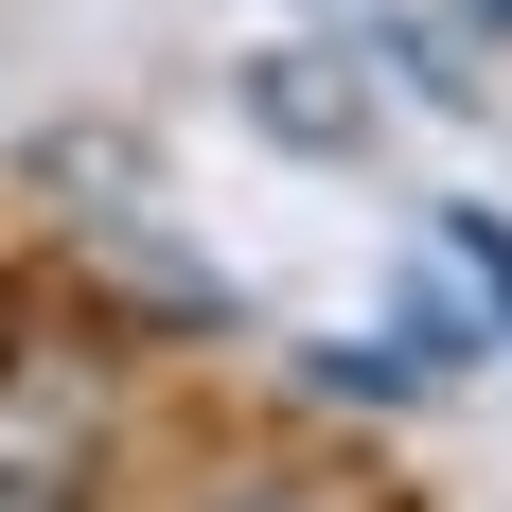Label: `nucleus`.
<instances>
[{
  "label": "nucleus",
  "instance_id": "obj_1",
  "mask_svg": "<svg viewBox=\"0 0 512 512\" xmlns=\"http://www.w3.org/2000/svg\"><path fill=\"white\" fill-rule=\"evenodd\" d=\"M89 460H106L89 354H18L0 371V512H89Z\"/></svg>",
  "mask_w": 512,
  "mask_h": 512
},
{
  "label": "nucleus",
  "instance_id": "obj_2",
  "mask_svg": "<svg viewBox=\"0 0 512 512\" xmlns=\"http://www.w3.org/2000/svg\"><path fill=\"white\" fill-rule=\"evenodd\" d=\"M248 124L301 142V159H354V142H371V89L336 71V53H248Z\"/></svg>",
  "mask_w": 512,
  "mask_h": 512
},
{
  "label": "nucleus",
  "instance_id": "obj_3",
  "mask_svg": "<svg viewBox=\"0 0 512 512\" xmlns=\"http://www.w3.org/2000/svg\"><path fill=\"white\" fill-rule=\"evenodd\" d=\"M301 389H336V407H424V371H407V336H336V354H301Z\"/></svg>",
  "mask_w": 512,
  "mask_h": 512
},
{
  "label": "nucleus",
  "instance_id": "obj_4",
  "mask_svg": "<svg viewBox=\"0 0 512 512\" xmlns=\"http://www.w3.org/2000/svg\"><path fill=\"white\" fill-rule=\"evenodd\" d=\"M442 248H460V283H477V318L512 336V212H495V195H460V212H442Z\"/></svg>",
  "mask_w": 512,
  "mask_h": 512
},
{
  "label": "nucleus",
  "instance_id": "obj_5",
  "mask_svg": "<svg viewBox=\"0 0 512 512\" xmlns=\"http://www.w3.org/2000/svg\"><path fill=\"white\" fill-rule=\"evenodd\" d=\"M230 512H336V495H230Z\"/></svg>",
  "mask_w": 512,
  "mask_h": 512
},
{
  "label": "nucleus",
  "instance_id": "obj_6",
  "mask_svg": "<svg viewBox=\"0 0 512 512\" xmlns=\"http://www.w3.org/2000/svg\"><path fill=\"white\" fill-rule=\"evenodd\" d=\"M477 36H512V0H477Z\"/></svg>",
  "mask_w": 512,
  "mask_h": 512
}]
</instances>
